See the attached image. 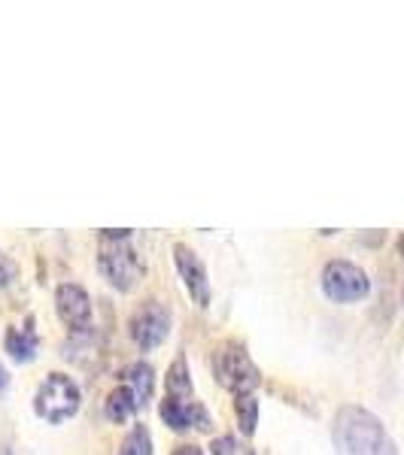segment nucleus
<instances>
[{
  "label": "nucleus",
  "mask_w": 404,
  "mask_h": 455,
  "mask_svg": "<svg viewBox=\"0 0 404 455\" xmlns=\"http://www.w3.org/2000/svg\"><path fill=\"white\" fill-rule=\"evenodd\" d=\"M128 334L143 352L161 347L171 334V310L161 300H143L128 319Z\"/></svg>",
  "instance_id": "nucleus-6"
},
{
  "label": "nucleus",
  "mask_w": 404,
  "mask_h": 455,
  "mask_svg": "<svg viewBox=\"0 0 404 455\" xmlns=\"http://www.w3.org/2000/svg\"><path fill=\"white\" fill-rule=\"evenodd\" d=\"M79 403H83V392L68 373H49L34 395V413L49 425H61L77 416Z\"/></svg>",
  "instance_id": "nucleus-4"
},
{
  "label": "nucleus",
  "mask_w": 404,
  "mask_h": 455,
  "mask_svg": "<svg viewBox=\"0 0 404 455\" xmlns=\"http://www.w3.org/2000/svg\"><path fill=\"white\" fill-rule=\"evenodd\" d=\"M6 386H10V373H6V368L0 364V392H4Z\"/></svg>",
  "instance_id": "nucleus-19"
},
{
  "label": "nucleus",
  "mask_w": 404,
  "mask_h": 455,
  "mask_svg": "<svg viewBox=\"0 0 404 455\" xmlns=\"http://www.w3.org/2000/svg\"><path fill=\"white\" fill-rule=\"evenodd\" d=\"M119 455H152V435L143 425H134V428L128 431V437L122 440Z\"/></svg>",
  "instance_id": "nucleus-15"
},
{
  "label": "nucleus",
  "mask_w": 404,
  "mask_h": 455,
  "mask_svg": "<svg viewBox=\"0 0 404 455\" xmlns=\"http://www.w3.org/2000/svg\"><path fill=\"white\" fill-rule=\"evenodd\" d=\"M234 416H238L240 435L253 437L255 425H259V398H255V395H238V398H234Z\"/></svg>",
  "instance_id": "nucleus-13"
},
{
  "label": "nucleus",
  "mask_w": 404,
  "mask_h": 455,
  "mask_svg": "<svg viewBox=\"0 0 404 455\" xmlns=\"http://www.w3.org/2000/svg\"><path fill=\"white\" fill-rule=\"evenodd\" d=\"M55 310L58 319L68 325V331L73 334H85L92 328V298L83 285L77 283H64L55 291Z\"/></svg>",
  "instance_id": "nucleus-7"
},
{
  "label": "nucleus",
  "mask_w": 404,
  "mask_h": 455,
  "mask_svg": "<svg viewBox=\"0 0 404 455\" xmlns=\"http://www.w3.org/2000/svg\"><path fill=\"white\" fill-rule=\"evenodd\" d=\"M137 410H141V401L134 398V392H131L128 386H119V388H113V392L107 395L104 413H107L109 422H116V425L128 422Z\"/></svg>",
  "instance_id": "nucleus-11"
},
{
  "label": "nucleus",
  "mask_w": 404,
  "mask_h": 455,
  "mask_svg": "<svg viewBox=\"0 0 404 455\" xmlns=\"http://www.w3.org/2000/svg\"><path fill=\"white\" fill-rule=\"evenodd\" d=\"M98 270L101 276L119 291H131L137 283L143 280L146 264L137 255V249L131 246V231L122 228H104L98 237Z\"/></svg>",
  "instance_id": "nucleus-2"
},
{
  "label": "nucleus",
  "mask_w": 404,
  "mask_h": 455,
  "mask_svg": "<svg viewBox=\"0 0 404 455\" xmlns=\"http://www.w3.org/2000/svg\"><path fill=\"white\" fill-rule=\"evenodd\" d=\"M167 395L171 398H192V377H189V368H186V358H176V362L167 368Z\"/></svg>",
  "instance_id": "nucleus-14"
},
{
  "label": "nucleus",
  "mask_w": 404,
  "mask_h": 455,
  "mask_svg": "<svg viewBox=\"0 0 404 455\" xmlns=\"http://www.w3.org/2000/svg\"><path fill=\"white\" fill-rule=\"evenodd\" d=\"M322 291L335 304H352V300L368 298L371 280L359 264L352 261H328L322 270Z\"/></svg>",
  "instance_id": "nucleus-5"
},
{
  "label": "nucleus",
  "mask_w": 404,
  "mask_h": 455,
  "mask_svg": "<svg viewBox=\"0 0 404 455\" xmlns=\"http://www.w3.org/2000/svg\"><path fill=\"white\" fill-rule=\"evenodd\" d=\"M210 452L213 455H238V443H234V437H213V443H210Z\"/></svg>",
  "instance_id": "nucleus-17"
},
{
  "label": "nucleus",
  "mask_w": 404,
  "mask_h": 455,
  "mask_svg": "<svg viewBox=\"0 0 404 455\" xmlns=\"http://www.w3.org/2000/svg\"><path fill=\"white\" fill-rule=\"evenodd\" d=\"M174 261H176V270H180L189 298H192L198 307H210V280H207V267H204L201 255H198L195 249H189L186 243H176Z\"/></svg>",
  "instance_id": "nucleus-8"
},
{
  "label": "nucleus",
  "mask_w": 404,
  "mask_h": 455,
  "mask_svg": "<svg viewBox=\"0 0 404 455\" xmlns=\"http://www.w3.org/2000/svg\"><path fill=\"white\" fill-rule=\"evenodd\" d=\"M158 413L167 428H174V431H189V428L210 431V425H213L210 413L195 398H171V395H165Z\"/></svg>",
  "instance_id": "nucleus-9"
},
{
  "label": "nucleus",
  "mask_w": 404,
  "mask_h": 455,
  "mask_svg": "<svg viewBox=\"0 0 404 455\" xmlns=\"http://www.w3.org/2000/svg\"><path fill=\"white\" fill-rule=\"evenodd\" d=\"M4 349L10 352L16 362L28 364L36 358V349H40V334L34 331V319L25 322V328H6V337H4Z\"/></svg>",
  "instance_id": "nucleus-10"
},
{
  "label": "nucleus",
  "mask_w": 404,
  "mask_h": 455,
  "mask_svg": "<svg viewBox=\"0 0 404 455\" xmlns=\"http://www.w3.org/2000/svg\"><path fill=\"white\" fill-rule=\"evenodd\" d=\"M171 455H204V452L198 450V446H176Z\"/></svg>",
  "instance_id": "nucleus-18"
},
{
  "label": "nucleus",
  "mask_w": 404,
  "mask_h": 455,
  "mask_svg": "<svg viewBox=\"0 0 404 455\" xmlns=\"http://www.w3.org/2000/svg\"><path fill=\"white\" fill-rule=\"evenodd\" d=\"M210 368H213L216 383L222 388H229L234 398H238V395H253V388L262 383L259 368L253 364L244 343H238V340L219 343V347L213 349Z\"/></svg>",
  "instance_id": "nucleus-3"
},
{
  "label": "nucleus",
  "mask_w": 404,
  "mask_h": 455,
  "mask_svg": "<svg viewBox=\"0 0 404 455\" xmlns=\"http://www.w3.org/2000/svg\"><path fill=\"white\" fill-rule=\"evenodd\" d=\"M332 440L341 455H399L384 422L362 407H341L335 416Z\"/></svg>",
  "instance_id": "nucleus-1"
},
{
  "label": "nucleus",
  "mask_w": 404,
  "mask_h": 455,
  "mask_svg": "<svg viewBox=\"0 0 404 455\" xmlns=\"http://www.w3.org/2000/svg\"><path fill=\"white\" fill-rule=\"evenodd\" d=\"M125 386L134 392V398L141 401V407H146L152 398V388H156V371L146 362H134L128 371H125Z\"/></svg>",
  "instance_id": "nucleus-12"
},
{
  "label": "nucleus",
  "mask_w": 404,
  "mask_h": 455,
  "mask_svg": "<svg viewBox=\"0 0 404 455\" xmlns=\"http://www.w3.org/2000/svg\"><path fill=\"white\" fill-rule=\"evenodd\" d=\"M16 274H19L16 261L6 259V255L0 252V289H6V285H10L12 280H16Z\"/></svg>",
  "instance_id": "nucleus-16"
}]
</instances>
